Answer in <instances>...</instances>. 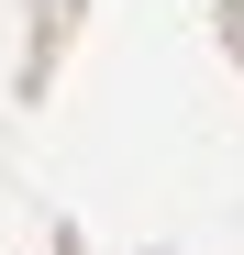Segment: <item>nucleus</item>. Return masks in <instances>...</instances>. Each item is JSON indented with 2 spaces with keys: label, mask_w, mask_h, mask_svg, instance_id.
I'll list each match as a JSON object with an SVG mask.
<instances>
[]
</instances>
